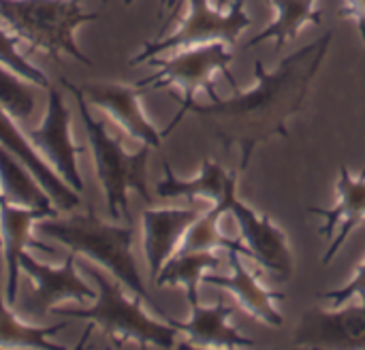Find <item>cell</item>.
<instances>
[{"mask_svg":"<svg viewBox=\"0 0 365 350\" xmlns=\"http://www.w3.org/2000/svg\"><path fill=\"white\" fill-rule=\"evenodd\" d=\"M334 30L319 41L287 56L276 71L255 62V88L233 98H212L210 105L192 103L188 113L199 115L207 130L225 145L240 150V173L248 169L255 150L272 137H289L287 124L306 105L310 86L329 51Z\"/></svg>","mask_w":365,"mask_h":350,"instance_id":"obj_1","label":"cell"},{"mask_svg":"<svg viewBox=\"0 0 365 350\" xmlns=\"http://www.w3.org/2000/svg\"><path fill=\"white\" fill-rule=\"evenodd\" d=\"M36 229L43 237L53 240L77 254L90 257L96 265L105 267L120 284H124L133 295L150 304L156 314H160L165 321L169 319V314H165V310L154 302V297L148 293L141 280V274L133 257L135 229L130 225H109L101 220L92 207H88V212L71 216L66 220L47 218Z\"/></svg>","mask_w":365,"mask_h":350,"instance_id":"obj_2","label":"cell"},{"mask_svg":"<svg viewBox=\"0 0 365 350\" xmlns=\"http://www.w3.org/2000/svg\"><path fill=\"white\" fill-rule=\"evenodd\" d=\"M60 83L73 92L79 111H81V120L88 133V141L92 148V158H94V169H96V177L103 186L105 192V201H107V212L113 220L126 218L130 222V214H128V190H135L145 203H152V195L148 188V160H150V145H141V150H137L135 154H128L122 143L118 139H113L105 124L94 120L90 109H88V101L83 98L79 86H75L73 81L60 77Z\"/></svg>","mask_w":365,"mask_h":350,"instance_id":"obj_3","label":"cell"},{"mask_svg":"<svg viewBox=\"0 0 365 350\" xmlns=\"http://www.w3.org/2000/svg\"><path fill=\"white\" fill-rule=\"evenodd\" d=\"M83 274H88L92 280H96L98 295L94 299L92 308L83 310H66V308H53V314L77 319V321H90L96 325L107 338H111L115 344L124 342H137L141 346H158V349H175L178 346V329L165 321H154L148 316V312L141 308V297H126L120 282H113L105 274H101L94 265L83 263Z\"/></svg>","mask_w":365,"mask_h":350,"instance_id":"obj_4","label":"cell"},{"mask_svg":"<svg viewBox=\"0 0 365 350\" xmlns=\"http://www.w3.org/2000/svg\"><path fill=\"white\" fill-rule=\"evenodd\" d=\"M0 17L15 36L28 41L34 49H43L53 60L66 56L92 66V60L75 43V30L81 24L96 21L101 13L86 11L81 0H0Z\"/></svg>","mask_w":365,"mask_h":350,"instance_id":"obj_5","label":"cell"},{"mask_svg":"<svg viewBox=\"0 0 365 350\" xmlns=\"http://www.w3.org/2000/svg\"><path fill=\"white\" fill-rule=\"evenodd\" d=\"M233 62V53L227 47V43H207V45H197V47H186L180 53L171 56V58H150L148 64L156 66L158 71L141 81H137L139 88H143L145 92L152 90H163V88H180L184 92L180 105L182 109L178 111V115L171 120V124L163 130V135L167 137L182 120L184 115L190 111L192 103H195V92L203 90L210 98H216V86H214V75L222 73L233 88H237L235 77L231 75L229 66Z\"/></svg>","mask_w":365,"mask_h":350,"instance_id":"obj_6","label":"cell"},{"mask_svg":"<svg viewBox=\"0 0 365 350\" xmlns=\"http://www.w3.org/2000/svg\"><path fill=\"white\" fill-rule=\"evenodd\" d=\"M188 15L182 19L180 28L165 38L148 41L143 49L130 60V66L143 64L169 49H186L207 43L233 45L252 24L250 15L246 13V0H231L227 9H212L210 0H188Z\"/></svg>","mask_w":365,"mask_h":350,"instance_id":"obj_7","label":"cell"},{"mask_svg":"<svg viewBox=\"0 0 365 350\" xmlns=\"http://www.w3.org/2000/svg\"><path fill=\"white\" fill-rule=\"evenodd\" d=\"M235 186L237 182H233L227 190V212L235 218L240 227L248 257L272 272L278 280H291L295 272V259L284 229L276 225L272 216L257 214L252 207L242 203L235 195Z\"/></svg>","mask_w":365,"mask_h":350,"instance_id":"obj_8","label":"cell"},{"mask_svg":"<svg viewBox=\"0 0 365 350\" xmlns=\"http://www.w3.org/2000/svg\"><path fill=\"white\" fill-rule=\"evenodd\" d=\"M30 139L34 141V148L38 150V154L47 158V163H51V169L77 195H83L86 186L77 169L79 148L71 139V111L58 90L49 88V103H47L45 120L38 128L30 130Z\"/></svg>","mask_w":365,"mask_h":350,"instance_id":"obj_9","label":"cell"},{"mask_svg":"<svg viewBox=\"0 0 365 350\" xmlns=\"http://www.w3.org/2000/svg\"><path fill=\"white\" fill-rule=\"evenodd\" d=\"M79 90L90 105L103 109L122 130L141 141V145L160 150L165 135L158 133V128L145 118L139 105L141 94H145L143 88L122 83H83Z\"/></svg>","mask_w":365,"mask_h":350,"instance_id":"obj_10","label":"cell"},{"mask_svg":"<svg viewBox=\"0 0 365 350\" xmlns=\"http://www.w3.org/2000/svg\"><path fill=\"white\" fill-rule=\"evenodd\" d=\"M293 344L314 349H365V299L361 306L336 310H306Z\"/></svg>","mask_w":365,"mask_h":350,"instance_id":"obj_11","label":"cell"},{"mask_svg":"<svg viewBox=\"0 0 365 350\" xmlns=\"http://www.w3.org/2000/svg\"><path fill=\"white\" fill-rule=\"evenodd\" d=\"M229 265H231V276H218V274L207 272L203 276V282L220 287L222 291L231 293L237 299V304L244 308V312H248L252 319L269 327H282L284 316L276 308V302L282 299L284 295L265 289L259 282V278L248 272V267L242 261L240 250H229Z\"/></svg>","mask_w":365,"mask_h":350,"instance_id":"obj_12","label":"cell"},{"mask_svg":"<svg viewBox=\"0 0 365 350\" xmlns=\"http://www.w3.org/2000/svg\"><path fill=\"white\" fill-rule=\"evenodd\" d=\"M199 216L201 210L197 207H165L143 212V252L152 280H156L163 265L178 252L186 231Z\"/></svg>","mask_w":365,"mask_h":350,"instance_id":"obj_13","label":"cell"},{"mask_svg":"<svg viewBox=\"0 0 365 350\" xmlns=\"http://www.w3.org/2000/svg\"><path fill=\"white\" fill-rule=\"evenodd\" d=\"M314 216H323L325 225L321 227V235L331 237L334 231L336 237L329 242L327 252L323 254V265H329L331 259L340 252L349 235L365 222V169L359 177H353L344 165H340V177H338V203L331 210L323 207H310Z\"/></svg>","mask_w":365,"mask_h":350,"instance_id":"obj_14","label":"cell"},{"mask_svg":"<svg viewBox=\"0 0 365 350\" xmlns=\"http://www.w3.org/2000/svg\"><path fill=\"white\" fill-rule=\"evenodd\" d=\"M58 218L56 207H21L13 205L0 197V235H2V254H4V299L9 306H15L17 297V278H19V259L30 244V231L36 220Z\"/></svg>","mask_w":365,"mask_h":350,"instance_id":"obj_15","label":"cell"},{"mask_svg":"<svg viewBox=\"0 0 365 350\" xmlns=\"http://www.w3.org/2000/svg\"><path fill=\"white\" fill-rule=\"evenodd\" d=\"M75 261H77V252L71 250V254L64 259V263L60 267H49L43 265L38 261H34L32 257H28L26 252L19 259V269H24L36 284V293H34V308L41 314H47L53 310V306L58 302L64 299H75V302H83V299H96L98 293H94L75 272Z\"/></svg>","mask_w":365,"mask_h":350,"instance_id":"obj_16","label":"cell"},{"mask_svg":"<svg viewBox=\"0 0 365 350\" xmlns=\"http://www.w3.org/2000/svg\"><path fill=\"white\" fill-rule=\"evenodd\" d=\"M0 145L6 148L13 156H17L30 169V173L47 190V195L51 197V201L58 210L68 212V210H75L81 205V197L47 165V160L36 152V148H32V143H28V139L15 126L13 115L2 105H0Z\"/></svg>","mask_w":365,"mask_h":350,"instance_id":"obj_17","label":"cell"},{"mask_svg":"<svg viewBox=\"0 0 365 350\" xmlns=\"http://www.w3.org/2000/svg\"><path fill=\"white\" fill-rule=\"evenodd\" d=\"M233 314V308L227 306L222 299H218L214 306H190V319L188 321H175L167 319L178 331L186 334L188 346H212V349H244V346H257L255 340L242 336L233 325H229V319Z\"/></svg>","mask_w":365,"mask_h":350,"instance_id":"obj_18","label":"cell"},{"mask_svg":"<svg viewBox=\"0 0 365 350\" xmlns=\"http://www.w3.org/2000/svg\"><path fill=\"white\" fill-rule=\"evenodd\" d=\"M165 177L156 186V195L160 199H205L212 203H220L227 197V190L233 182H237V173H227L225 167L212 158H203L201 171L192 180H180L169 163L163 165Z\"/></svg>","mask_w":365,"mask_h":350,"instance_id":"obj_19","label":"cell"},{"mask_svg":"<svg viewBox=\"0 0 365 350\" xmlns=\"http://www.w3.org/2000/svg\"><path fill=\"white\" fill-rule=\"evenodd\" d=\"M269 4L276 9V19L257 36H252L246 47H255L263 41H274L276 49H280L289 41H293L306 26H319L323 21L317 0H269Z\"/></svg>","mask_w":365,"mask_h":350,"instance_id":"obj_20","label":"cell"},{"mask_svg":"<svg viewBox=\"0 0 365 350\" xmlns=\"http://www.w3.org/2000/svg\"><path fill=\"white\" fill-rule=\"evenodd\" d=\"M0 197L21 207H56L30 169L0 145Z\"/></svg>","mask_w":365,"mask_h":350,"instance_id":"obj_21","label":"cell"},{"mask_svg":"<svg viewBox=\"0 0 365 350\" xmlns=\"http://www.w3.org/2000/svg\"><path fill=\"white\" fill-rule=\"evenodd\" d=\"M220 267V259L207 250L201 252H175L156 276V287H184L190 306L199 304V284L207 272Z\"/></svg>","mask_w":365,"mask_h":350,"instance_id":"obj_22","label":"cell"},{"mask_svg":"<svg viewBox=\"0 0 365 350\" xmlns=\"http://www.w3.org/2000/svg\"><path fill=\"white\" fill-rule=\"evenodd\" d=\"M225 212H227V199L214 203L212 210L201 212V216L186 231L178 252H201V250L212 252L214 248H225V250H240L242 254L248 257V250L242 240H229L227 235L220 233V218Z\"/></svg>","mask_w":365,"mask_h":350,"instance_id":"obj_23","label":"cell"},{"mask_svg":"<svg viewBox=\"0 0 365 350\" xmlns=\"http://www.w3.org/2000/svg\"><path fill=\"white\" fill-rule=\"evenodd\" d=\"M9 308L11 306L6 304L2 289H0V346H9V349H58L47 338L62 331L66 327L64 323H58L51 327L24 325L13 316V312Z\"/></svg>","mask_w":365,"mask_h":350,"instance_id":"obj_24","label":"cell"},{"mask_svg":"<svg viewBox=\"0 0 365 350\" xmlns=\"http://www.w3.org/2000/svg\"><path fill=\"white\" fill-rule=\"evenodd\" d=\"M0 105L15 120H28L36 105L32 81L19 77L17 73H13L2 64H0Z\"/></svg>","mask_w":365,"mask_h":350,"instance_id":"obj_25","label":"cell"},{"mask_svg":"<svg viewBox=\"0 0 365 350\" xmlns=\"http://www.w3.org/2000/svg\"><path fill=\"white\" fill-rule=\"evenodd\" d=\"M17 36H9L2 28H0V64L11 68L13 73H17L19 77L32 81L34 86H41L45 90H49V79L43 75L41 68L32 66L19 51H17Z\"/></svg>","mask_w":365,"mask_h":350,"instance_id":"obj_26","label":"cell"},{"mask_svg":"<svg viewBox=\"0 0 365 350\" xmlns=\"http://www.w3.org/2000/svg\"><path fill=\"white\" fill-rule=\"evenodd\" d=\"M319 297L325 299V302H329L334 308H342L353 297H364L365 299V261L359 265L357 274L353 276V280L349 284H344L340 289H334V291H325Z\"/></svg>","mask_w":365,"mask_h":350,"instance_id":"obj_27","label":"cell"},{"mask_svg":"<svg viewBox=\"0 0 365 350\" xmlns=\"http://www.w3.org/2000/svg\"><path fill=\"white\" fill-rule=\"evenodd\" d=\"M340 17L353 19L357 24V30L361 34V41L365 43V0H342Z\"/></svg>","mask_w":365,"mask_h":350,"instance_id":"obj_28","label":"cell"},{"mask_svg":"<svg viewBox=\"0 0 365 350\" xmlns=\"http://www.w3.org/2000/svg\"><path fill=\"white\" fill-rule=\"evenodd\" d=\"M175 4H178V0H167V2H165V6H163V11H167V9H169V11H173V9H175ZM163 11H160V15H163Z\"/></svg>","mask_w":365,"mask_h":350,"instance_id":"obj_29","label":"cell"},{"mask_svg":"<svg viewBox=\"0 0 365 350\" xmlns=\"http://www.w3.org/2000/svg\"><path fill=\"white\" fill-rule=\"evenodd\" d=\"M229 4H231V0H216V6L218 9H227Z\"/></svg>","mask_w":365,"mask_h":350,"instance_id":"obj_30","label":"cell"},{"mask_svg":"<svg viewBox=\"0 0 365 350\" xmlns=\"http://www.w3.org/2000/svg\"><path fill=\"white\" fill-rule=\"evenodd\" d=\"M165 2H167V0H160V4H163V6H165ZM124 4L128 6V4H133V0H124ZM160 11H163V9H160Z\"/></svg>","mask_w":365,"mask_h":350,"instance_id":"obj_31","label":"cell"},{"mask_svg":"<svg viewBox=\"0 0 365 350\" xmlns=\"http://www.w3.org/2000/svg\"><path fill=\"white\" fill-rule=\"evenodd\" d=\"M0 248H2V235H0Z\"/></svg>","mask_w":365,"mask_h":350,"instance_id":"obj_32","label":"cell"}]
</instances>
